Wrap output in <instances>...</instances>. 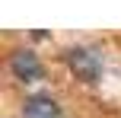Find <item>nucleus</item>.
Segmentation results:
<instances>
[{"label": "nucleus", "mask_w": 121, "mask_h": 118, "mask_svg": "<svg viewBox=\"0 0 121 118\" xmlns=\"http://www.w3.org/2000/svg\"><path fill=\"white\" fill-rule=\"evenodd\" d=\"M67 67L77 80L83 83H96L102 74V51L92 48V45H77V48H67Z\"/></svg>", "instance_id": "f257e3e1"}, {"label": "nucleus", "mask_w": 121, "mask_h": 118, "mask_svg": "<svg viewBox=\"0 0 121 118\" xmlns=\"http://www.w3.org/2000/svg\"><path fill=\"white\" fill-rule=\"evenodd\" d=\"M10 74L22 83H35V80H42L45 67H42V61H38V54L32 48H19V51L10 54Z\"/></svg>", "instance_id": "f03ea898"}, {"label": "nucleus", "mask_w": 121, "mask_h": 118, "mask_svg": "<svg viewBox=\"0 0 121 118\" xmlns=\"http://www.w3.org/2000/svg\"><path fill=\"white\" fill-rule=\"evenodd\" d=\"M22 115L26 118H60V105L48 93H32L22 102Z\"/></svg>", "instance_id": "7ed1b4c3"}]
</instances>
